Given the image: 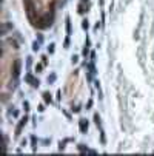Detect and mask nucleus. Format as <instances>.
Listing matches in <instances>:
<instances>
[{"mask_svg": "<svg viewBox=\"0 0 154 156\" xmlns=\"http://www.w3.org/2000/svg\"><path fill=\"white\" fill-rule=\"evenodd\" d=\"M20 67H22V60H20V59H15V60L13 62V77H14V79L19 77Z\"/></svg>", "mask_w": 154, "mask_h": 156, "instance_id": "obj_1", "label": "nucleus"}, {"mask_svg": "<svg viewBox=\"0 0 154 156\" xmlns=\"http://www.w3.org/2000/svg\"><path fill=\"white\" fill-rule=\"evenodd\" d=\"M79 9H77V13H79L80 15H83L85 13H88V8H90V3H83V2H80L79 3V6H77Z\"/></svg>", "mask_w": 154, "mask_h": 156, "instance_id": "obj_2", "label": "nucleus"}, {"mask_svg": "<svg viewBox=\"0 0 154 156\" xmlns=\"http://www.w3.org/2000/svg\"><path fill=\"white\" fill-rule=\"evenodd\" d=\"M26 121H28V117H22V119H20V122H19V125H17V130H15V136H19V134H20V131H22V128H23V125H25V124H26Z\"/></svg>", "mask_w": 154, "mask_h": 156, "instance_id": "obj_3", "label": "nucleus"}, {"mask_svg": "<svg viewBox=\"0 0 154 156\" xmlns=\"http://www.w3.org/2000/svg\"><path fill=\"white\" fill-rule=\"evenodd\" d=\"M79 128L82 133H86L88 131V121L86 119H80L79 121Z\"/></svg>", "mask_w": 154, "mask_h": 156, "instance_id": "obj_4", "label": "nucleus"}, {"mask_svg": "<svg viewBox=\"0 0 154 156\" xmlns=\"http://www.w3.org/2000/svg\"><path fill=\"white\" fill-rule=\"evenodd\" d=\"M8 31H13V25L8 23V22H5V23L2 25V36H6Z\"/></svg>", "mask_w": 154, "mask_h": 156, "instance_id": "obj_5", "label": "nucleus"}, {"mask_svg": "<svg viewBox=\"0 0 154 156\" xmlns=\"http://www.w3.org/2000/svg\"><path fill=\"white\" fill-rule=\"evenodd\" d=\"M25 80H26V82H28V84H31V85H34V82H36V80H37V79H34V76H32V74H31V73H28V74H26V76H25Z\"/></svg>", "mask_w": 154, "mask_h": 156, "instance_id": "obj_6", "label": "nucleus"}, {"mask_svg": "<svg viewBox=\"0 0 154 156\" xmlns=\"http://www.w3.org/2000/svg\"><path fill=\"white\" fill-rule=\"evenodd\" d=\"M65 22H66V23H65V28H66V34L69 36V34H71V19L66 17V19H65Z\"/></svg>", "mask_w": 154, "mask_h": 156, "instance_id": "obj_7", "label": "nucleus"}, {"mask_svg": "<svg viewBox=\"0 0 154 156\" xmlns=\"http://www.w3.org/2000/svg\"><path fill=\"white\" fill-rule=\"evenodd\" d=\"M43 100H45L46 104H51V100H52V99H51V94H49L48 91H45V93H43Z\"/></svg>", "mask_w": 154, "mask_h": 156, "instance_id": "obj_8", "label": "nucleus"}, {"mask_svg": "<svg viewBox=\"0 0 154 156\" xmlns=\"http://www.w3.org/2000/svg\"><path fill=\"white\" fill-rule=\"evenodd\" d=\"M79 150H80V152H83V153H88V152H90V148H88L85 144H79Z\"/></svg>", "mask_w": 154, "mask_h": 156, "instance_id": "obj_9", "label": "nucleus"}, {"mask_svg": "<svg viewBox=\"0 0 154 156\" xmlns=\"http://www.w3.org/2000/svg\"><path fill=\"white\" fill-rule=\"evenodd\" d=\"M82 28H83V30H88V28H90V23H88V20H86V19L82 20Z\"/></svg>", "mask_w": 154, "mask_h": 156, "instance_id": "obj_10", "label": "nucleus"}, {"mask_svg": "<svg viewBox=\"0 0 154 156\" xmlns=\"http://www.w3.org/2000/svg\"><path fill=\"white\" fill-rule=\"evenodd\" d=\"M82 54H83L85 57H88V56H90V46H86V45H85L83 51H82Z\"/></svg>", "mask_w": 154, "mask_h": 156, "instance_id": "obj_11", "label": "nucleus"}, {"mask_svg": "<svg viewBox=\"0 0 154 156\" xmlns=\"http://www.w3.org/2000/svg\"><path fill=\"white\" fill-rule=\"evenodd\" d=\"M8 42H9L11 45H13V48H15V50H17V48H19V44H17V40H14V39H9Z\"/></svg>", "mask_w": 154, "mask_h": 156, "instance_id": "obj_12", "label": "nucleus"}, {"mask_svg": "<svg viewBox=\"0 0 154 156\" xmlns=\"http://www.w3.org/2000/svg\"><path fill=\"white\" fill-rule=\"evenodd\" d=\"M54 46H56L54 44H49V46H48V53H49V54H52V53L56 51V48H54Z\"/></svg>", "mask_w": 154, "mask_h": 156, "instance_id": "obj_13", "label": "nucleus"}, {"mask_svg": "<svg viewBox=\"0 0 154 156\" xmlns=\"http://www.w3.org/2000/svg\"><path fill=\"white\" fill-rule=\"evenodd\" d=\"M38 48H40V42H34V44H32V50H34V51H38Z\"/></svg>", "mask_w": 154, "mask_h": 156, "instance_id": "obj_14", "label": "nucleus"}, {"mask_svg": "<svg viewBox=\"0 0 154 156\" xmlns=\"http://www.w3.org/2000/svg\"><path fill=\"white\" fill-rule=\"evenodd\" d=\"M31 142H32V148H37V139H36V136H31Z\"/></svg>", "mask_w": 154, "mask_h": 156, "instance_id": "obj_15", "label": "nucleus"}, {"mask_svg": "<svg viewBox=\"0 0 154 156\" xmlns=\"http://www.w3.org/2000/svg\"><path fill=\"white\" fill-rule=\"evenodd\" d=\"M54 80H56V74H51V76H48V84H52L54 82Z\"/></svg>", "mask_w": 154, "mask_h": 156, "instance_id": "obj_16", "label": "nucleus"}, {"mask_svg": "<svg viewBox=\"0 0 154 156\" xmlns=\"http://www.w3.org/2000/svg\"><path fill=\"white\" fill-rule=\"evenodd\" d=\"M42 70H43V63H38V65L36 67V71L37 73H42Z\"/></svg>", "mask_w": 154, "mask_h": 156, "instance_id": "obj_17", "label": "nucleus"}, {"mask_svg": "<svg viewBox=\"0 0 154 156\" xmlns=\"http://www.w3.org/2000/svg\"><path fill=\"white\" fill-rule=\"evenodd\" d=\"M94 122L97 124V125H100V116L99 115H94Z\"/></svg>", "mask_w": 154, "mask_h": 156, "instance_id": "obj_18", "label": "nucleus"}, {"mask_svg": "<svg viewBox=\"0 0 154 156\" xmlns=\"http://www.w3.org/2000/svg\"><path fill=\"white\" fill-rule=\"evenodd\" d=\"M63 46L65 48H69V37H66V39L63 40Z\"/></svg>", "mask_w": 154, "mask_h": 156, "instance_id": "obj_19", "label": "nucleus"}, {"mask_svg": "<svg viewBox=\"0 0 154 156\" xmlns=\"http://www.w3.org/2000/svg\"><path fill=\"white\" fill-rule=\"evenodd\" d=\"M71 62H73V63H77V62H79V57H77V56H73V57H71Z\"/></svg>", "mask_w": 154, "mask_h": 156, "instance_id": "obj_20", "label": "nucleus"}, {"mask_svg": "<svg viewBox=\"0 0 154 156\" xmlns=\"http://www.w3.org/2000/svg\"><path fill=\"white\" fill-rule=\"evenodd\" d=\"M91 107H92V100L90 99V100H88V104H86V110H90Z\"/></svg>", "mask_w": 154, "mask_h": 156, "instance_id": "obj_21", "label": "nucleus"}, {"mask_svg": "<svg viewBox=\"0 0 154 156\" xmlns=\"http://www.w3.org/2000/svg\"><path fill=\"white\" fill-rule=\"evenodd\" d=\"M31 63H32V60H31V57H28V59H26V67H31Z\"/></svg>", "mask_w": 154, "mask_h": 156, "instance_id": "obj_22", "label": "nucleus"}, {"mask_svg": "<svg viewBox=\"0 0 154 156\" xmlns=\"http://www.w3.org/2000/svg\"><path fill=\"white\" fill-rule=\"evenodd\" d=\"M90 57H91V62H94V60H96V53H91Z\"/></svg>", "mask_w": 154, "mask_h": 156, "instance_id": "obj_23", "label": "nucleus"}, {"mask_svg": "<svg viewBox=\"0 0 154 156\" xmlns=\"http://www.w3.org/2000/svg\"><path fill=\"white\" fill-rule=\"evenodd\" d=\"M23 107H25V111L29 110V104H28V102H23Z\"/></svg>", "mask_w": 154, "mask_h": 156, "instance_id": "obj_24", "label": "nucleus"}, {"mask_svg": "<svg viewBox=\"0 0 154 156\" xmlns=\"http://www.w3.org/2000/svg\"><path fill=\"white\" fill-rule=\"evenodd\" d=\"M59 148H60V150H63V148H65V142L60 141V142H59Z\"/></svg>", "mask_w": 154, "mask_h": 156, "instance_id": "obj_25", "label": "nucleus"}, {"mask_svg": "<svg viewBox=\"0 0 154 156\" xmlns=\"http://www.w3.org/2000/svg\"><path fill=\"white\" fill-rule=\"evenodd\" d=\"M11 113H13V116H14V117H17V116H19V111H17V110H13Z\"/></svg>", "mask_w": 154, "mask_h": 156, "instance_id": "obj_26", "label": "nucleus"}, {"mask_svg": "<svg viewBox=\"0 0 154 156\" xmlns=\"http://www.w3.org/2000/svg\"><path fill=\"white\" fill-rule=\"evenodd\" d=\"M42 59H43V65H46V63H48V57H46V56H43Z\"/></svg>", "mask_w": 154, "mask_h": 156, "instance_id": "obj_27", "label": "nucleus"}, {"mask_svg": "<svg viewBox=\"0 0 154 156\" xmlns=\"http://www.w3.org/2000/svg\"><path fill=\"white\" fill-rule=\"evenodd\" d=\"M99 28H100V23H99V22H97V23L94 25V30H96V31H99Z\"/></svg>", "mask_w": 154, "mask_h": 156, "instance_id": "obj_28", "label": "nucleus"}, {"mask_svg": "<svg viewBox=\"0 0 154 156\" xmlns=\"http://www.w3.org/2000/svg\"><path fill=\"white\" fill-rule=\"evenodd\" d=\"M80 2H83V3H88V2H90V0H80Z\"/></svg>", "mask_w": 154, "mask_h": 156, "instance_id": "obj_29", "label": "nucleus"}]
</instances>
